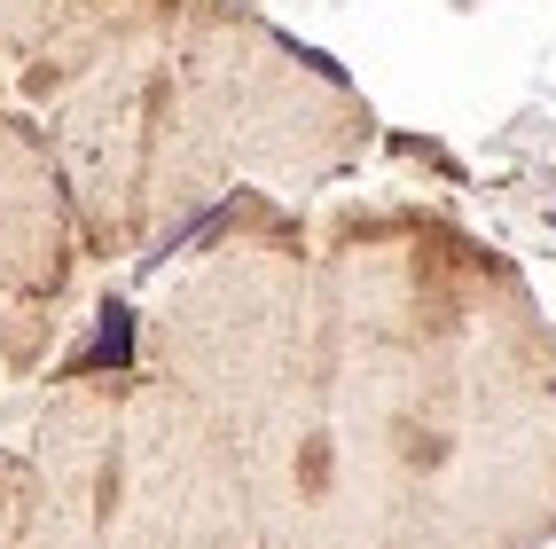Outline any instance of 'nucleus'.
Segmentation results:
<instances>
[{
  "label": "nucleus",
  "instance_id": "1",
  "mask_svg": "<svg viewBox=\"0 0 556 549\" xmlns=\"http://www.w3.org/2000/svg\"><path fill=\"white\" fill-rule=\"evenodd\" d=\"M243 456L267 549H541L556 338L486 244L345 212Z\"/></svg>",
  "mask_w": 556,
  "mask_h": 549
},
{
  "label": "nucleus",
  "instance_id": "2",
  "mask_svg": "<svg viewBox=\"0 0 556 549\" xmlns=\"http://www.w3.org/2000/svg\"><path fill=\"white\" fill-rule=\"evenodd\" d=\"M79 197L87 251L157 260L236 180H321L368 141V110L251 0H197L150 55L31 110Z\"/></svg>",
  "mask_w": 556,
  "mask_h": 549
},
{
  "label": "nucleus",
  "instance_id": "3",
  "mask_svg": "<svg viewBox=\"0 0 556 549\" xmlns=\"http://www.w3.org/2000/svg\"><path fill=\"white\" fill-rule=\"evenodd\" d=\"M24 448L79 549H267L236 424L126 346L71 361Z\"/></svg>",
  "mask_w": 556,
  "mask_h": 549
},
{
  "label": "nucleus",
  "instance_id": "4",
  "mask_svg": "<svg viewBox=\"0 0 556 549\" xmlns=\"http://www.w3.org/2000/svg\"><path fill=\"white\" fill-rule=\"evenodd\" d=\"M79 197L24 102H0V377H31L55 353L87 275Z\"/></svg>",
  "mask_w": 556,
  "mask_h": 549
},
{
  "label": "nucleus",
  "instance_id": "5",
  "mask_svg": "<svg viewBox=\"0 0 556 549\" xmlns=\"http://www.w3.org/2000/svg\"><path fill=\"white\" fill-rule=\"evenodd\" d=\"M197 0H0V71L9 102L48 110L71 87L150 55Z\"/></svg>",
  "mask_w": 556,
  "mask_h": 549
},
{
  "label": "nucleus",
  "instance_id": "6",
  "mask_svg": "<svg viewBox=\"0 0 556 549\" xmlns=\"http://www.w3.org/2000/svg\"><path fill=\"white\" fill-rule=\"evenodd\" d=\"M0 549H79L55 487L40 479L24 439H0Z\"/></svg>",
  "mask_w": 556,
  "mask_h": 549
}]
</instances>
